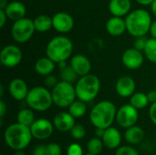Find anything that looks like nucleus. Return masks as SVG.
Returning a JSON list of instances; mask_svg holds the SVG:
<instances>
[{"instance_id":"obj_1","label":"nucleus","mask_w":156,"mask_h":155,"mask_svg":"<svg viewBox=\"0 0 156 155\" xmlns=\"http://www.w3.org/2000/svg\"><path fill=\"white\" fill-rule=\"evenodd\" d=\"M124 19L126 30L131 36L134 37H144L150 32L153 19L147 10L144 8L132 10Z\"/></svg>"},{"instance_id":"obj_2","label":"nucleus","mask_w":156,"mask_h":155,"mask_svg":"<svg viewBox=\"0 0 156 155\" xmlns=\"http://www.w3.org/2000/svg\"><path fill=\"white\" fill-rule=\"evenodd\" d=\"M33 136L30 127L19 122L9 125L4 132V140L8 147L13 150L19 151L27 148Z\"/></svg>"},{"instance_id":"obj_3","label":"nucleus","mask_w":156,"mask_h":155,"mask_svg":"<svg viewBox=\"0 0 156 155\" xmlns=\"http://www.w3.org/2000/svg\"><path fill=\"white\" fill-rule=\"evenodd\" d=\"M117 109L113 102L101 100L95 104L90 112V121L95 128L107 129L116 120Z\"/></svg>"},{"instance_id":"obj_4","label":"nucleus","mask_w":156,"mask_h":155,"mask_svg":"<svg viewBox=\"0 0 156 155\" xmlns=\"http://www.w3.org/2000/svg\"><path fill=\"white\" fill-rule=\"evenodd\" d=\"M73 52L72 41L65 36H56L51 38L46 47V56L56 64L70 59Z\"/></svg>"},{"instance_id":"obj_5","label":"nucleus","mask_w":156,"mask_h":155,"mask_svg":"<svg viewBox=\"0 0 156 155\" xmlns=\"http://www.w3.org/2000/svg\"><path fill=\"white\" fill-rule=\"evenodd\" d=\"M101 90L100 79L94 74L80 77L75 84L77 99L88 103L96 99Z\"/></svg>"},{"instance_id":"obj_6","label":"nucleus","mask_w":156,"mask_h":155,"mask_svg":"<svg viewBox=\"0 0 156 155\" xmlns=\"http://www.w3.org/2000/svg\"><path fill=\"white\" fill-rule=\"evenodd\" d=\"M25 100L30 109L37 111H46L54 104L51 90L43 86H36L30 89Z\"/></svg>"},{"instance_id":"obj_7","label":"nucleus","mask_w":156,"mask_h":155,"mask_svg":"<svg viewBox=\"0 0 156 155\" xmlns=\"http://www.w3.org/2000/svg\"><path fill=\"white\" fill-rule=\"evenodd\" d=\"M51 94L54 105L59 108H69V106L77 99L75 85L70 82L60 80L51 89Z\"/></svg>"},{"instance_id":"obj_8","label":"nucleus","mask_w":156,"mask_h":155,"mask_svg":"<svg viewBox=\"0 0 156 155\" xmlns=\"http://www.w3.org/2000/svg\"><path fill=\"white\" fill-rule=\"evenodd\" d=\"M36 29L34 21L28 17H23L14 21L11 26V37L16 43H26L34 35Z\"/></svg>"},{"instance_id":"obj_9","label":"nucleus","mask_w":156,"mask_h":155,"mask_svg":"<svg viewBox=\"0 0 156 155\" xmlns=\"http://www.w3.org/2000/svg\"><path fill=\"white\" fill-rule=\"evenodd\" d=\"M139 119V112L133 105L124 104L117 110L116 122L122 128H130L136 124Z\"/></svg>"},{"instance_id":"obj_10","label":"nucleus","mask_w":156,"mask_h":155,"mask_svg":"<svg viewBox=\"0 0 156 155\" xmlns=\"http://www.w3.org/2000/svg\"><path fill=\"white\" fill-rule=\"evenodd\" d=\"M23 58V53L19 47L16 45H7L0 52L1 64L8 69H12L20 64Z\"/></svg>"},{"instance_id":"obj_11","label":"nucleus","mask_w":156,"mask_h":155,"mask_svg":"<svg viewBox=\"0 0 156 155\" xmlns=\"http://www.w3.org/2000/svg\"><path fill=\"white\" fill-rule=\"evenodd\" d=\"M54 124L48 119H37L30 126L33 138L37 140H46L51 136L54 131Z\"/></svg>"},{"instance_id":"obj_12","label":"nucleus","mask_w":156,"mask_h":155,"mask_svg":"<svg viewBox=\"0 0 156 155\" xmlns=\"http://www.w3.org/2000/svg\"><path fill=\"white\" fill-rule=\"evenodd\" d=\"M144 57L143 51L136 49L135 48H131L126 49L122 56V62L123 66L131 70L138 69L144 64Z\"/></svg>"},{"instance_id":"obj_13","label":"nucleus","mask_w":156,"mask_h":155,"mask_svg":"<svg viewBox=\"0 0 156 155\" xmlns=\"http://www.w3.org/2000/svg\"><path fill=\"white\" fill-rule=\"evenodd\" d=\"M53 28L61 34L70 32L74 27V19L72 16L67 12H58L52 16Z\"/></svg>"},{"instance_id":"obj_14","label":"nucleus","mask_w":156,"mask_h":155,"mask_svg":"<svg viewBox=\"0 0 156 155\" xmlns=\"http://www.w3.org/2000/svg\"><path fill=\"white\" fill-rule=\"evenodd\" d=\"M8 91H9L10 96L14 100L20 101V100H26L28 94L29 89H28L27 82L24 79L20 78H16V79H13L9 82Z\"/></svg>"},{"instance_id":"obj_15","label":"nucleus","mask_w":156,"mask_h":155,"mask_svg":"<svg viewBox=\"0 0 156 155\" xmlns=\"http://www.w3.org/2000/svg\"><path fill=\"white\" fill-rule=\"evenodd\" d=\"M69 65L74 69V71L78 74L79 77L85 76L90 73L91 70L90 60L89 59L88 57L81 54H76L72 56L69 60Z\"/></svg>"},{"instance_id":"obj_16","label":"nucleus","mask_w":156,"mask_h":155,"mask_svg":"<svg viewBox=\"0 0 156 155\" xmlns=\"http://www.w3.org/2000/svg\"><path fill=\"white\" fill-rule=\"evenodd\" d=\"M135 89L136 83L130 76H122L119 78L115 84L116 92L122 98H130L135 92Z\"/></svg>"},{"instance_id":"obj_17","label":"nucleus","mask_w":156,"mask_h":155,"mask_svg":"<svg viewBox=\"0 0 156 155\" xmlns=\"http://www.w3.org/2000/svg\"><path fill=\"white\" fill-rule=\"evenodd\" d=\"M53 124L55 129L59 132H70L72 127L75 125V118L69 111H61L54 117Z\"/></svg>"},{"instance_id":"obj_18","label":"nucleus","mask_w":156,"mask_h":155,"mask_svg":"<svg viewBox=\"0 0 156 155\" xmlns=\"http://www.w3.org/2000/svg\"><path fill=\"white\" fill-rule=\"evenodd\" d=\"M106 31L112 37H120L124 34L126 30L125 19L121 16H112L106 22Z\"/></svg>"},{"instance_id":"obj_19","label":"nucleus","mask_w":156,"mask_h":155,"mask_svg":"<svg viewBox=\"0 0 156 155\" xmlns=\"http://www.w3.org/2000/svg\"><path fill=\"white\" fill-rule=\"evenodd\" d=\"M109 11L115 16H126L132 11L131 0H111L109 2Z\"/></svg>"},{"instance_id":"obj_20","label":"nucleus","mask_w":156,"mask_h":155,"mask_svg":"<svg viewBox=\"0 0 156 155\" xmlns=\"http://www.w3.org/2000/svg\"><path fill=\"white\" fill-rule=\"evenodd\" d=\"M8 19L16 21L18 19H21L26 16L27 14V8L26 5L20 2V1H11L8 3L6 7L4 9Z\"/></svg>"},{"instance_id":"obj_21","label":"nucleus","mask_w":156,"mask_h":155,"mask_svg":"<svg viewBox=\"0 0 156 155\" xmlns=\"http://www.w3.org/2000/svg\"><path fill=\"white\" fill-rule=\"evenodd\" d=\"M101 140L107 148L117 149L122 143V135L119 130L111 126L105 129V132Z\"/></svg>"},{"instance_id":"obj_22","label":"nucleus","mask_w":156,"mask_h":155,"mask_svg":"<svg viewBox=\"0 0 156 155\" xmlns=\"http://www.w3.org/2000/svg\"><path fill=\"white\" fill-rule=\"evenodd\" d=\"M55 68H56V63L47 56L38 58L34 65L35 71L38 75L43 77L52 74V72L55 70Z\"/></svg>"},{"instance_id":"obj_23","label":"nucleus","mask_w":156,"mask_h":155,"mask_svg":"<svg viewBox=\"0 0 156 155\" xmlns=\"http://www.w3.org/2000/svg\"><path fill=\"white\" fill-rule=\"evenodd\" d=\"M144 137V130L136 125H133L130 128L126 129V132L124 133V138L126 142L130 144H138L140 143Z\"/></svg>"},{"instance_id":"obj_24","label":"nucleus","mask_w":156,"mask_h":155,"mask_svg":"<svg viewBox=\"0 0 156 155\" xmlns=\"http://www.w3.org/2000/svg\"><path fill=\"white\" fill-rule=\"evenodd\" d=\"M34 26L37 32L39 33H45L49 31L51 28H53L52 24V17H50L48 15H38L34 19Z\"/></svg>"},{"instance_id":"obj_25","label":"nucleus","mask_w":156,"mask_h":155,"mask_svg":"<svg viewBox=\"0 0 156 155\" xmlns=\"http://www.w3.org/2000/svg\"><path fill=\"white\" fill-rule=\"evenodd\" d=\"M149 100L147 94L144 92H134L130 97V104L136 108L138 111L146 108L149 104Z\"/></svg>"},{"instance_id":"obj_26","label":"nucleus","mask_w":156,"mask_h":155,"mask_svg":"<svg viewBox=\"0 0 156 155\" xmlns=\"http://www.w3.org/2000/svg\"><path fill=\"white\" fill-rule=\"evenodd\" d=\"M69 112L76 119V118H81L83 117L86 112H87V105L86 102L80 100H74L69 106Z\"/></svg>"},{"instance_id":"obj_27","label":"nucleus","mask_w":156,"mask_h":155,"mask_svg":"<svg viewBox=\"0 0 156 155\" xmlns=\"http://www.w3.org/2000/svg\"><path fill=\"white\" fill-rule=\"evenodd\" d=\"M16 120H17V122L30 127L33 124V122L36 121L33 110L30 108H26V109L20 110L16 115Z\"/></svg>"},{"instance_id":"obj_28","label":"nucleus","mask_w":156,"mask_h":155,"mask_svg":"<svg viewBox=\"0 0 156 155\" xmlns=\"http://www.w3.org/2000/svg\"><path fill=\"white\" fill-rule=\"evenodd\" d=\"M144 53L150 62L156 64V38L151 37L147 39Z\"/></svg>"},{"instance_id":"obj_29","label":"nucleus","mask_w":156,"mask_h":155,"mask_svg":"<svg viewBox=\"0 0 156 155\" xmlns=\"http://www.w3.org/2000/svg\"><path fill=\"white\" fill-rule=\"evenodd\" d=\"M78 74L74 71V69L70 67V65H68L67 67L60 69V79L61 80L73 83L78 80Z\"/></svg>"},{"instance_id":"obj_30","label":"nucleus","mask_w":156,"mask_h":155,"mask_svg":"<svg viewBox=\"0 0 156 155\" xmlns=\"http://www.w3.org/2000/svg\"><path fill=\"white\" fill-rule=\"evenodd\" d=\"M103 145H104V143H103L102 140H101L99 137H95L89 141V143L87 144V149L90 153L98 155L101 153Z\"/></svg>"},{"instance_id":"obj_31","label":"nucleus","mask_w":156,"mask_h":155,"mask_svg":"<svg viewBox=\"0 0 156 155\" xmlns=\"http://www.w3.org/2000/svg\"><path fill=\"white\" fill-rule=\"evenodd\" d=\"M70 135L75 140H81L86 135V130L82 125L75 124L70 130Z\"/></svg>"},{"instance_id":"obj_32","label":"nucleus","mask_w":156,"mask_h":155,"mask_svg":"<svg viewBox=\"0 0 156 155\" xmlns=\"http://www.w3.org/2000/svg\"><path fill=\"white\" fill-rule=\"evenodd\" d=\"M115 155H139V153L133 147L124 145L117 149Z\"/></svg>"},{"instance_id":"obj_33","label":"nucleus","mask_w":156,"mask_h":155,"mask_svg":"<svg viewBox=\"0 0 156 155\" xmlns=\"http://www.w3.org/2000/svg\"><path fill=\"white\" fill-rule=\"evenodd\" d=\"M61 147L58 143H51L47 145V155H61Z\"/></svg>"},{"instance_id":"obj_34","label":"nucleus","mask_w":156,"mask_h":155,"mask_svg":"<svg viewBox=\"0 0 156 155\" xmlns=\"http://www.w3.org/2000/svg\"><path fill=\"white\" fill-rule=\"evenodd\" d=\"M67 155H83L82 148L78 143H72L68 147Z\"/></svg>"},{"instance_id":"obj_35","label":"nucleus","mask_w":156,"mask_h":155,"mask_svg":"<svg viewBox=\"0 0 156 155\" xmlns=\"http://www.w3.org/2000/svg\"><path fill=\"white\" fill-rule=\"evenodd\" d=\"M147 39L145 36L144 37H138L135 38L134 40V45H133V48H135L136 49L138 50H141L144 52V49L145 48V45H146V42H147Z\"/></svg>"},{"instance_id":"obj_36","label":"nucleus","mask_w":156,"mask_h":155,"mask_svg":"<svg viewBox=\"0 0 156 155\" xmlns=\"http://www.w3.org/2000/svg\"><path fill=\"white\" fill-rule=\"evenodd\" d=\"M58 79H57V78L54 76V75H52V74H50V75H48V76H46V78H45V85H46V87L47 88H48V89H53L57 84H58Z\"/></svg>"},{"instance_id":"obj_37","label":"nucleus","mask_w":156,"mask_h":155,"mask_svg":"<svg viewBox=\"0 0 156 155\" xmlns=\"http://www.w3.org/2000/svg\"><path fill=\"white\" fill-rule=\"evenodd\" d=\"M149 117L152 122L156 126V102L152 103L149 108Z\"/></svg>"},{"instance_id":"obj_38","label":"nucleus","mask_w":156,"mask_h":155,"mask_svg":"<svg viewBox=\"0 0 156 155\" xmlns=\"http://www.w3.org/2000/svg\"><path fill=\"white\" fill-rule=\"evenodd\" d=\"M32 155H47V146L45 145H37L33 150Z\"/></svg>"},{"instance_id":"obj_39","label":"nucleus","mask_w":156,"mask_h":155,"mask_svg":"<svg viewBox=\"0 0 156 155\" xmlns=\"http://www.w3.org/2000/svg\"><path fill=\"white\" fill-rule=\"evenodd\" d=\"M8 19L5 12L4 9H0V27H4V26L6 23V20Z\"/></svg>"},{"instance_id":"obj_40","label":"nucleus","mask_w":156,"mask_h":155,"mask_svg":"<svg viewBox=\"0 0 156 155\" xmlns=\"http://www.w3.org/2000/svg\"><path fill=\"white\" fill-rule=\"evenodd\" d=\"M147 97H148V100H149V102L152 104V103H154L156 102V90H151L147 93Z\"/></svg>"},{"instance_id":"obj_41","label":"nucleus","mask_w":156,"mask_h":155,"mask_svg":"<svg viewBox=\"0 0 156 155\" xmlns=\"http://www.w3.org/2000/svg\"><path fill=\"white\" fill-rule=\"evenodd\" d=\"M6 110H7V108H6L5 103L3 100H0V117H1V120L5 117Z\"/></svg>"},{"instance_id":"obj_42","label":"nucleus","mask_w":156,"mask_h":155,"mask_svg":"<svg viewBox=\"0 0 156 155\" xmlns=\"http://www.w3.org/2000/svg\"><path fill=\"white\" fill-rule=\"evenodd\" d=\"M152 36V37H154L156 38V19L154 21H153L152 23V26H151V28H150V32H149Z\"/></svg>"},{"instance_id":"obj_43","label":"nucleus","mask_w":156,"mask_h":155,"mask_svg":"<svg viewBox=\"0 0 156 155\" xmlns=\"http://www.w3.org/2000/svg\"><path fill=\"white\" fill-rule=\"evenodd\" d=\"M139 5H151L152 4H153V2L154 1V0H135Z\"/></svg>"},{"instance_id":"obj_44","label":"nucleus","mask_w":156,"mask_h":155,"mask_svg":"<svg viewBox=\"0 0 156 155\" xmlns=\"http://www.w3.org/2000/svg\"><path fill=\"white\" fill-rule=\"evenodd\" d=\"M104 132H105V129H102V128H96L95 133H96L97 137L102 138V136H103V134H104Z\"/></svg>"},{"instance_id":"obj_45","label":"nucleus","mask_w":156,"mask_h":155,"mask_svg":"<svg viewBox=\"0 0 156 155\" xmlns=\"http://www.w3.org/2000/svg\"><path fill=\"white\" fill-rule=\"evenodd\" d=\"M8 3V0H0V9H5Z\"/></svg>"},{"instance_id":"obj_46","label":"nucleus","mask_w":156,"mask_h":155,"mask_svg":"<svg viewBox=\"0 0 156 155\" xmlns=\"http://www.w3.org/2000/svg\"><path fill=\"white\" fill-rule=\"evenodd\" d=\"M151 10H152V13L154 14V16H156V0H154L153 2V4L151 5Z\"/></svg>"},{"instance_id":"obj_47","label":"nucleus","mask_w":156,"mask_h":155,"mask_svg":"<svg viewBox=\"0 0 156 155\" xmlns=\"http://www.w3.org/2000/svg\"><path fill=\"white\" fill-rule=\"evenodd\" d=\"M57 64H58V68H59L60 69L68 66V64H67V60H63V61H60V62H58V63H57Z\"/></svg>"},{"instance_id":"obj_48","label":"nucleus","mask_w":156,"mask_h":155,"mask_svg":"<svg viewBox=\"0 0 156 155\" xmlns=\"http://www.w3.org/2000/svg\"><path fill=\"white\" fill-rule=\"evenodd\" d=\"M15 155H26V153L23 152V150H19V151H17V152L16 153V154Z\"/></svg>"},{"instance_id":"obj_49","label":"nucleus","mask_w":156,"mask_h":155,"mask_svg":"<svg viewBox=\"0 0 156 155\" xmlns=\"http://www.w3.org/2000/svg\"><path fill=\"white\" fill-rule=\"evenodd\" d=\"M85 155H96V154H93V153H87V154H85Z\"/></svg>"},{"instance_id":"obj_50","label":"nucleus","mask_w":156,"mask_h":155,"mask_svg":"<svg viewBox=\"0 0 156 155\" xmlns=\"http://www.w3.org/2000/svg\"><path fill=\"white\" fill-rule=\"evenodd\" d=\"M154 90H156V86H155V88H154Z\"/></svg>"},{"instance_id":"obj_51","label":"nucleus","mask_w":156,"mask_h":155,"mask_svg":"<svg viewBox=\"0 0 156 155\" xmlns=\"http://www.w3.org/2000/svg\"><path fill=\"white\" fill-rule=\"evenodd\" d=\"M1 155H3V154H1Z\"/></svg>"}]
</instances>
